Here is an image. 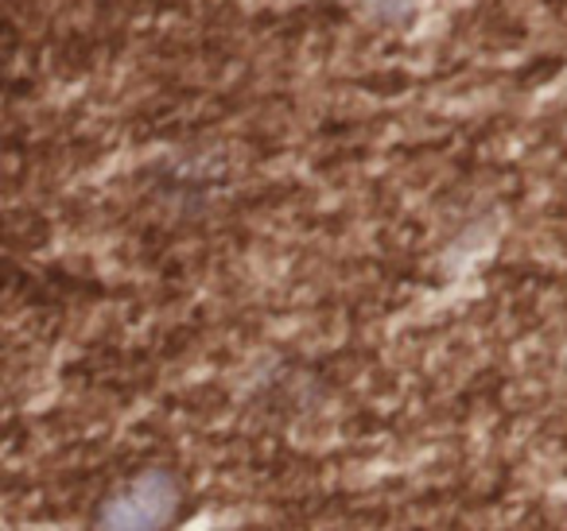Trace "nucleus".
I'll return each instance as SVG.
<instances>
[{"instance_id":"obj_1","label":"nucleus","mask_w":567,"mask_h":531,"mask_svg":"<svg viewBox=\"0 0 567 531\" xmlns=\"http://www.w3.org/2000/svg\"><path fill=\"white\" fill-rule=\"evenodd\" d=\"M179 508V485L164 469H144L102 500L97 531H164Z\"/></svg>"}]
</instances>
